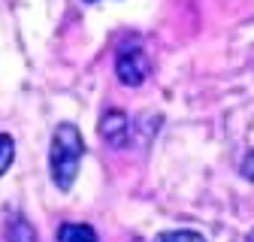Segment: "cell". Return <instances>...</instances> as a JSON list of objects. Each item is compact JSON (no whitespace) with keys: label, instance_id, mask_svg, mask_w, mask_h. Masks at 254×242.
Segmentation results:
<instances>
[{"label":"cell","instance_id":"cell-1","mask_svg":"<svg viewBox=\"0 0 254 242\" xmlns=\"http://www.w3.org/2000/svg\"><path fill=\"white\" fill-rule=\"evenodd\" d=\"M82 155H85V142H82L79 127L58 124L52 133V145H49V173H52V182L61 191L73 188V182L79 176Z\"/></svg>","mask_w":254,"mask_h":242},{"label":"cell","instance_id":"cell-2","mask_svg":"<svg viewBox=\"0 0 254 242\" xmlns=\"http://www.w3.org/2000/svg\"><path fill=\"white\" fill-rule=\"evenodd\" d=\"M115 76L121 85L127 88H139L145 79H148V55L133 46V49H121L118 58H115Z\"/></svg>","mask_w":254,"mask_h":242},{"label":"cell","instance_id":"cell-3","mask_svg":"<svg viewBox=\"0 0 254 242\" xmlns=\"http://www.w3.org/2000/svg\"><path fill=\"white\" fill-rule=\"evenodd\" d=\"M97 130H100L103 142H109L112 148H124L127 142H130V133H133L130 118H127L121 109H106V112L100 115Z\"/></svg>","mask_w":254,"mask_h":242},{"label":"cell","instance_id":"cell-4","mask_svg":"<svg viewBox=\"0 0 254 242\" xmlns=\"http://www.w3.org/2000/svg\"><path fill=\"white\" fill-rule=\"evenodd\" d=\"M58 242H100L91 224H79V221H67L58 227Z\"/></svg>","mask_w":254,"mask_h":242},{"label":"cell","instance_id":"cell-5","mask_svg":"<svg viewBox=\"0 0 254 242\" xmlns=\"http://www.w3.org/2000/svg\"><path fill=\"white\" fill-rule=\"evenodd\" d=\"M6 242H37V230L24 215H9L6 221Z\"/></svg>","mask_w":254,"mask_h":242},{"label":"cell","instance_id":"cell-6","mask_svg":"<svg viewBox=\"0 0 254 242\" xmlns=\"http://www.w3.org/2000/svg\"><path fill=\"white\" fill-rule=\"evenodd\" d=\"M12 158H15V139L9 133H0V176L9 170Z\"/></svg>","mask_w":254,"mask_h":242},{"label":"cell","instance_id":"cell-7","mask_svg":"<svg viewBox=\"0 0 254 242\" xmlns=\"http://www.w3.org/2000/svg\"><path fill=\"white\" fill-rule=\"evenodd\" d=\"M154 242H206L200 233H194V230H167V233H161Z\"/></svg>","mask_w":254,"mask_h":242},{"label":"cell","instance_id":"cell-8","mask_svg":"<svg viewBox=\"0 0 254 242\" xmlns=\"http://www.w3.org/2000/svg\"><path fill=\"white\" fill-rule=\"evenodd\" d=\"M242 176H245L248 182H254V151H248L245 161H242Z\"/></svg>","mask_w":254,"mask_h":242},{"label":"cell","instance_id":"cell-9","mask_svg":"<svg viewBox=\"0 0 254 242\" xmlns=\"http://www.w3.org/2000/svg\"><path fill=\"white\" fill-rule=\"evenodd\" d=\"M248 242H254V230H251V233H248Z\"/></svg>","mask_w":254,"mask_h":242}]
</instances>
